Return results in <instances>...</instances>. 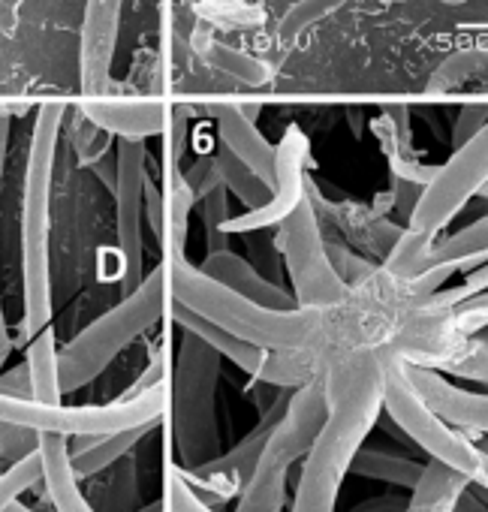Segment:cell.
Masks as SVG:
<instances>
[{
	"instance_id": "cell-30",
	"label": "cell",
	"mask_w": 488,
	"mask_h": 512,
	"mask_svg": "<svg viewBox=\"0 0 488 512\" xmlns=\"http://www.w3.org/2000/svg\"><path fill=\"white\" fill-rule=\"evenodd\" d=\"M43 479V464H40V455L37 449L25 458H19L7 473H0V512L7 506H13L19 500L22 491H28L31 485H37Z\"/></svg>"
},
{
	"instance_id": "cell-51",
	"label": "cell",
	"mask_w": 488,
	"mask_h": 512,
	"mask_svg": "<svg viewBox=\"0 0 488 512\" xmlns=\"http://www.w3.org/2000/svg\"><path fill=\"white\" fill-rule=\"evenodd\" d=\"M163 512H166V509H163Z\"/></svg>"
},
{
	"instance_id": "cell-29",
	"label": "cell",
	"mask_w": 488,
	"mask_h": 512,
	"mask_svg": "<svg viewBox=\"0 0 488 512\" xmlns=\"http://www.w3.org/2000/svg\"><path fill=\"white\" fill-rule=\"evenodd\" d=\"M70 118H73V124H70L73 148H76V154H79V160H82L85 166H94L100 157H106V154L112 151V136L103 133L100 127H94V124L82 115V109H73Z\"/></svg>"
},
{
	"instance_id": "cell-40",
	"label": "cell",
	"mask_w": 488,
	"mask_h": 512,
	"mask_svg": "<svg viewBox=\"0 0 488 512\" xmlns=\"http://www.w3.org/2000/svg\"><path fill=\"white\" fill-rule=\"evenodd\" d=\"M419 196H422V187H419V184H407V181H398V178H395V214H398L401 220H410V214H413Z\"/></svg>"
},
{
	"instance_id": "cell-2",
	"label": "cell",
	"mask_w": 488,
	"mask_h": 512,
	"mask_svg": "<svg viewBox=\"0 0 488 512\" xmlns=\"http://www.w3.org/2000/svg\"><path fill=\"white\" fill-rule=\"evenodd\" d=\"M67 118L64 103H46L37 112L28 169H25V196H22V338H37L49 329L52 320V256H49V229H52V181L58 139Z\"/></svg>"
},
{
	"instance_id": "cell-4",
	"label": "cell",
	"mask_w": 488,
	"mask_h": 512,
	"mask_svg": "<svg viewBox=\"0 0 488 512\" xmlns=\"http://www.w3.org/2000/svg\"><path fill=\"white\" fill-rule=\"evenodd\" d=\"M217 380H220V356L196 335H187L178 347L172 383L166 392L172 437L181 458L178 470H199L217 458L220 449Z\"/></svg>"
},
{
	"instance_id": "cell-9",
	"label": "cell",
	"mask_w": 488,
	"mask_h": 512,
	"mask_svg": "<svg viewBox=\"0 0 488 512\" xmlns=\"http://www.w3.org/2000/svg\"><path fill=\"white\" fill-rule=\"evenodd\" d=\"M118 178L112 187L115 196V223L118 244L124 256V293L130 296L145 281V244H142V217H145V142L118 139L115 148Z\"/></svg>"
},
{
	"instance_id": "cell-26",
	"label": "cell",
	"mask_w": 488,
	"mask_h": 512,
	"mask_svg": "<svg viewBox=\"0 0 488 512\" xmlns=\"http://www.w3.org/2000/svg\"><path fill=\"white\" fill-rule=\"evenodd\" d=\"M473 79H488V49H464V52L449 55L431 73L428 88H431V94H446Z\"/></svg>"
},
{
	"instance_id": "cell-35",
	"label": "cell",
	"mask_w": 488,
	"mask_h": 512,
	"mask_svg": "<svg viewBox=\"0 0 488 512\" xmlns=\"http://www.w3.org/2000/svg\"><path fill=\"white\" fill-rule=\"evenodd\" d=\"M452 323L467 338H473L479 329H485L488 326V293H479V296L461 302L458 308H452Z\"/></svg>"
},
{
	"instance_id": "cell-36",
	"label": "cell",
	"mask_w": 488,
	"mask_h": 512,
	"mask_svg": "<svg viewBox=\"0 0 488 512\" xmlns=\"http://www.w3.org/2000/svg\"><path fill=\"white\" fill-rule=\"evenodd\" d=\"M488 121V103H470L458 112L455 130H452V148H461L467 139H473Z\"/></svg>"
},
{
	"instance_id": "cell-21",
	"label": "cell",
	"mask_w": 488,
	"mask_h": 512,
	"mask_svg": "<svg viewBox=\"0 0 488 512\" xmlns=\"http://www.w3.org/2000/svg\"><path fill=\"white\" fill-rule=\"evenodd\" d=\"M190 46H193V52L202 58V64H208V67H214V70H220V73H226V76L244 82V85H266L269 76H272V70H269L266 61L251 58V55H244V52H238V49H232V46L214 40V37H211L208 31H202V28L193 31Z\"/></svg>"
},
{
	"instance_id": "cell-12",
	"label": "cell",
	"mask_w": 488,
	"mask_h": 512,
	"mask_svg": "<svg viewBox=\"0 0 488 512\" xmlns=\"http://www.w3.org/2000/svg\"><path fill=\"white\" fill-rule=\"evenodd\" d=\"M485 263H488V217H479L470 226L458 229L455 235L434 241L425 272L407 281V290L413 302L422 305L443 287L446 278H452L455 272H473Z\"/></svg>"
},
{
	"instance_id": "cell-3",
	"label": "cell",
	"mask_w": 488,
	"mask_h": 512,
	"mask_svg": "<svg viewBox=\"0 0 488 512\" xmlns=\"http://www.w3.org/2000/svg\"><path fill=\"white\" fill-rule=\"evenodd\" d=\"M166 308H169V287L160 263L118 308L106 311L58 353L61 392H76L91 380H97L121 350H127L142 332H148L163 317Z\"/></svg>"
},
{
	"instance_id": "cell-1",
	"label": "cell",
	"mask_w": 488,
	"mask_h": 512,
	"mask_svg": "<svg viewBox=\"0 0 488 512\" xmlns=\"http://www.w3.org/2000/svg\"><path fill=\"white\" fill-rule=\"evenodd\" d=\"M383 377L386 353L380 347H362L329 362L323 374L329 413L305 455L293 512H335L344 476L365 437L380 422Z\"/></svg>"
},
{
	"instance_id": "cell-38",
	"label": "cell",
	"mask_w": 488,
	"mask_h": 512,
	"mask_svg": "<svg viewBox=\"0 0 488 512\" xmlns=\"http://www.w3.org/2000/svg\"><path fill=\"white\" fill-rule=\"evenodd\" d=\"M145 217L151 223L154 238L160 241L163 238V223H166V199H163V190L151 178L145 181Z\"/></svg>"
},
{
	"instance_id": "cell-39",
	"label": "cell",
	"mask_w": 488,
	"mask_h": 512,
	"mask_svg": "<svg viewBox=\"0 0 488 512\" xmlns=\"http://www.w3.org/2000/svg\"><path fill=\"white\" fill-rule=\"evenodd\" d=\"M383 118H386L389 127H392L401 154L410 151V109H407V106H389V109L383 112Z\"/></svg>"
},
{
	"instance_id": "cell-23",
	"label": "cell",
	"mask_w": 488,
	"mask_h": 512,
	"mask_svg": "<svg viewBox=\"0 0 488 512\" xmlns=\"http://www.w3.org/2000/svg\"><path fill=\"white\" fill-rule=\"evenodd\" d=\"M422 470H425L422 461H413L407 455H395V452H386V449H365V446L356 452V458L350 464V473H356V476L389 482V485H398V488H407V491L416 488Z\"/></svg>"
},
{
	"instance_id": "cell-50",
	"label": "cell",
	"mask_w": 488,
	"mask_h": 512,
	"mask_svg": "<svg viewBox=\"0 0 488 512\" xmlns=\"http://www.w3.org/2000/svg\"><path fill=\"white\" fill-rule=\"evenodd\" d=\"M440 4H449V7H455V4H464V0H440Z\"/></svg>"
},
{
	"instance_id": "cell-33",
	"label": "cell",
	"mask_w": 488,
	"mask_h": 512,
	"mask_svg": "<svg viewBox=\"0 0 488 512\" xmlns=\"http://www.w3.org/2000/svg\"><path fill=\"white\" fill-rule=\"evenodd\" d=\"M40 434L22 425H10V422H0V461H19L25 455H31L37 449Z\"/></svg>"
},
{
	"instance_id": "cell-44",
	"label": "cell",
	"mask_w": 488,
	"mask_h": 512,
	"mask_svg": "<svg viewBox=\"0 0 488 512\" xmlns=\"http://www.w3.org/2000/svg\"><path fill=\"white\" fill-rule=\"evenodd\" d=\"M455 512H488V500H482L470 485L461 491L458 503H455Z\"/></svg>"
},
{
	"instance_id": "cell-16",
	"label": "cell",
	"mask_w": 488,
	"mask_h": 512,
	"mask_svg": "<svg viewBox=\"0 0 488 512\" xmlns=\"http://www.w3.org/2000/svg\"><path fill=\"white\" fill-rule=\"evenodd\" d=\"M82 115L100 127L109 136L145 142L148 136H160L169 130L175 109L157 103V100H97V103H82Z\"/></svg>"
},
{
	"instance_id": "cell-22",
	"label": "cell",
	"mask_w": 488,
	"mask_h": 512,
	"mask_svg": "<svg viewBox=\"0 0 488 512\" xmlns=\"http://www.w3.org/2000/svg\"><path fill=\"white\" fill-rule=\"evenodd\" d=\"M28 374H31V392L37 404L58 407L61 404V377H58V347L52 326L43 329L37 338L28 341Z\"/></svg>"
},
{
	"instance_id": "cell-45",
	"label": "cell",
	"mask_w": 488,
	"mask_h": 512,
	"mask_svg": "<svg viewBox=\"0 0 488 512\" xmlns=\"http://www.w3.org/2000/svg\"><path fill=\"white\" fill-rule=\"evenodd\" d=\"M7 145H10V112L0 109V178H4V160H7Z\"/></svg>"
},
{
	"instance_id": "cell-8",
	"label": "cell",
	"mask_w": 488,
	"mask_h": 512,
	"mask_svg": "<svg viewBox=\"0 0 488 512\" xmlns=\"http://www.w3.org/2000/svg\"><path fill=\"white\" fill-rule=\"evenodd\" d=\"M485 181H488V121L473 139L455 148L443 166H437L434 178L422 187V196L404 229L437 238V232L455 220V214L479 193Z\"/></svg>"
},
{
	"instance_id": "cell-5",
	"label": "cell",
	"mask_w": 488,
	"mask_h": 512,
	"mask_svg": "<svg viewBox=\"0 0 488 512\" xmlns=\"http://www.w3.org/2000/svg\"><path fill=\"white\" fill-rule=\"evenodd\" d=\"M326 413H329V404H326L323 377L308 386H299L290 395L287 413L272 431L251 479L244 482L235 512H284L287 473L314 446L326 422Z\"/></svg>"
},
{
	"instance_id": "cell-31",
	"label": "cell",
	"mask_w": 488,
	"mask_h": 512,
	"mask_svg": "<svg viewBox=\"0 0 488 512\" xmlns=\"http://www.w3.org/2000/svg\"><path fill=\"white\" fill-rule=\"evenodd\" d=\"M226 187L217 184L214 190H208L199 202H202V223H205V244H208V253H217V250H229V238L220 232L223 223L229 220V199H226Z\"/></svg>"
},
{
	"instance_id": "cell-42",
	"label": "cell",
	"mask_w": 488,
	"mask_h": 512,
	"mask_svg": "<svg viewBox=\"0 0 488 512\" xmlns=\"http://www.w3.org/2000/svg\"><path fill=\"white\" fill-rule=\"evenodd\" d=\"M404 509H407V497L383 494V497L362 500V503H359V506H353L350 512H404Z\"/></svg>"
},
{
	"instance_id": "cell-41",
	"label": "cell",
	"mask_w": 488,
	"mask_h": 512,
	"mask_svg": "<svg viewBox=\"0 0 488 512\" xmlns=\"http://www.w3.org/2000/svg\"><path fill=\"white\" fill-rule=\"evenodd\" d=\"M157 386H163V359L160 356H154V362L148 365V371L130 386V392H124L121 398H136V395H142V392H151V389H157Z\"/></svg>"
},
{
	"instance_id": "cell-46",
	"label": "cell",
	"mask_w": 488,
	"mask_h": 512,
	"mask_svg": "<svg viewBox=\"0 0 488 512\" xmlns=\"http://www.w3.org/2000/svg\"><path fill=\"white\" fill-rule=\"evenodd\" d=\"M10 350H13V341H10V332H7L4 317H0V371H4V365L10 359Z\"/></svg>"
},
{
	"instance_id": "cell-14",
	"label": "cell",
	"mask_w": 488,
	"mask_h": 512,
	"mask_svg": "<svg viewBox=\"0 0 488 512\" xmlns=\"http://www.w3.org/2000/svg\"><path fill=\"white\" fill-rule=\"evenodd\" d=\"M407 374L428 407L458 431L488 434V392H470L452 386L443 374L419 365H407Z\"/></svg>"
},
{
	"instance_id": "cell-18",
	"label": "cell",
	"mask_w": 488,
	"mask_h": 512,
	"mask_svg": "<svg viewBox=\"0 0 488 512\" xmlns=\"http://www.w3.org/2000/svg\"><path fill=\"white\" fill-rule=\"evenodd\" d=\"M290 389L287 392H281L266 410H263V416H260V422L244 434L229 452H223V455H217L214 461H208L205 467H199L196 473H208V476H229V479H235L241 488H244V482L251 479V473H254V467H257V461H260V455H263V449H266V443H269V437H272V431L278 428V422L284 419V413H287V404H290Z\"/></svg>"
},
{
	"instance_id": "cell-10",
	"label": "cell",
	"mask_w": 488,
	"mask_h": 512,
	"mask_svg": "<svg viewBox=\"0 0 488 512\" xmlns=\"http://www.w3.org/2000/svg\"><path fill=\"white\" fill-rule=\"evenodd\" d=\"M305 160H308V136L302 133V127H287L284 139L275 148V190L272 199L241 217H229L223 223V235H251L260 232L266 226H278L284 223V217L305 199Z\"/></svg>"
},
{
	"instance_id": "cell-19",
	"label": "cell",
	"mask_w": 488,
	"mask_h": 512,
	"mask_svg": "<svg viewBox=\"0 0 488 512\" xmlns=\"http://www.w3.org/2000/svg\"><path fill=\"white\" fill-rule=\"evenodd\" d=\"M37 455L43 464L46 491H49L58 512H97L79 488V476L73 470V455H70V437L40 434Z\"/></svg>"
},
{
	"instance_id": "cell-11",
	"label": "cell",
	"mask_w": 488,
	"mask_h": 512,
	"mask_svg": "<svg viewBox=\"0 0 488 512\" xmlns=\"http://www.w3.org/2000/svg\"><path fill=\"white\" fill-rule=\"evenodd\" d=\"M121 28V0H85L82 19V46H79V73H82V94L85 103L112 100V61L118 46Z\"/></svg>"
},
{
	"instance_id": "cell-37",
	"label": "cell",
	"mask_w": 488,
	"mask_h": 512,
	"mask_svg": "<svg viewBox=\"0 0 488 512\" xmlns=\"http://www.w3.org/2000/svg\"><path fill=\"white\" fill-rule=\"evenodd\" d=\"M0 395H4V398H19V401H34L28 365H16L10 371H0Z\"/></svg>"
},
{
	"instance_id": "cell-24",
	"label": "cell",
	"mask_w": 488,
	"mask_h": 512,
	"mask_svg": "<svg viewBox=\"0 0 488 512\" xmlns=\"http://www.w3.org/2000/svg\"><path fill=\"white\" fill-rule=\"evenodd\" d=\"M157 422H148V425H139V428H130V431H118V434H109L103 437L97 446H91L88 452L76 455L73 458V470L79 479H88V476H97L103 470H109L115 461H121L148 431H154Z\"/></svg>"
},
{
	"instance_id": "cell-28",
	"label": "cell",
	"mask_w": 488,
	"mask_h": 512,
	"mask_svg": "<svg viewBox=\"0 0 488 512\" xmlns=\"http://www.w3.org/2000/svg\"><path fill=\"white\" fill-rule=\"evenodd\" d=\"M97 494L103 512H127L136 497V464L124 455L118 461V470L106 479V485L97 488Z\"/></svg>"
},
{
	"instance_id": "cell-49",
	"label": "cell",
	"mask_w": 488,
	"mask_h": 512,
	"mask_svg": "<svg viewBox=\"0 0 488 512\" xmlns=\"http://www.w3.org/2000/svg\"><path fill=\"white\" fill-rule=\"evenodd\" d=\"M476 196H482V199H488V181H485V184L479 187V193H476Z\"/></svg>"
},
{
	"instance_id": "cell-13",
	"label": "cell",
	"mask_w": 488,
	"mask_h": 512,
	"mask_svg": "<svg viewBox=\"0 0 488 512\" xmlns=\"http://www.w3.org/2000/svg\"><path fill=\"white\" fill-rule=\"evenodd\" d=\"M470 482L437 464V461H428L416 488L410 491V500H407V509L404 512H455V503L461 497V491L467 488ZM166 512H217V509H208L187 485L184 479L178 476V470L169 473V491H166Z\"/></svg>"
},
{
	"instance_id": "cell-48",
	"label": "cell",
	"mask_w": 488,
	"mask_h": 512,
	"mask_svg": "<svg viewBox=\"0 0 488 512\" xmlns=\"http://www.w3.org/2000/svg\"><path fill=\"white\" fill-rule=\"evenodd\" d=\"M4 512H34V509H28V506H22V503H13V506H7Z\"/></svg>"
},
{
	"instance_id": "cell-6",
	"label": "cell",
	"mask_w": 488,
	"mask_h": 512,
	"mask_svg": "<svg viewBox=\"0 0 488 512\" xmlns=\"http://www.w3.org/2000/svg\"><path fill=\"white\" fill-rule=\"evenodd\" d=\"M383 407L392 416V422L398 425V431L407 440H413L419 449H425L431 455V461L461 473L467 482L476 479V473L482 467V458L488 452L482 446H476L470 437H464V431H458L446 419H440L428 407V401L419 395V389L413 386V380L407 374V362L392 359V356H386Z\"/></svg>"
},
{
	"instance_id": "cell-20",
	"label": "cell",
	"mask_w": 488,
	"mask_h": 512,
	"mask_svg": "<svg viewBox=\"0 0 488 512\" xmlns=\"http://www.w3.org/2000/svg\"><path fill=\"white\" fill-rule=\"evenodd\" d=\"M169 314H172V320H175L187 335H196V338H199L202 344H208L217 356H226L232 365H238L241 371H248V374H257V371L263 368L266 356H269L266 350H257V347H251V344L238 341L235 335L223 332V329L214 326L211 320H205V317L187 311L184 305H178V302H172V299H169Z\"/></svg>"
},
{
	"instance_id": "cell-15",
	"label": "cell",
	"mask_w": 488,
	"mask_h": 512,
	"mask_svg": "<svg viewBox=\"0 0 488 512\" xmlns=\"http://www.w3.org/2000/svg\"><path fill=\"white\" fill-rule=\"evenodd\" d=\"M199 272L205 278H211L214 284L238 293L241 299H248V302H254L260 308H269V311H290V308H296L293 296L281 284H272L263 272H257V266H251L248 260H244V256H238L232 250L205 253Z\"/></svg>"
},
{
	"instance_id": "cell-47",
	"label": "cell",
	"mask_w": 488,
	"mask_h": 512,
	"mask_svg": "<svg viewBox=\"0 0 488 512\" xmlns=\"http://www.w3.org/2000/svg\"><path fill=\"white\" fill-rule=\"evenodd\" d=\"M470 485H479V488L488 491V455L482 458V467H479V473H476V479H473Z\"/></svg>"
},
{
	"instance_id": "cell-17",
	"label": "cell",
	"mask_w": 488,
	"mask_h": 512,
	"mask_svg": "<svg viewBox=\"0 0 488 512\" xmlns=\"http://www.w3.org/2000/svg\"><path fill=\"white\" fill-rule=\"evenodd\" d=\"M208 115L217 121L220 145H226L257 178L275 190V145L257 130L244 106H208Z\"/></svg>"
},
{
	"instance_id": "cell-25",
	"label": "cell",
	"mask_w": 488,
	"mask_h": 512,
	"mask_svg": "<svg viewBox=\"0 0 488 512\" xmlns=\"http://www.w3.org/2000/svg\"><path fill=\"white\" fill-rule=\"evenodd\" d=\"M214 166H217V172H220V178H223V187H226L229 193H235L251 211L263 208V205L272 199V187H269L263 178H257V175H254L248 166H244L226 145L217 148Z\"/></svg>"
},
{
	"instance_id": "cell-27",
	"label": "cell",
	"mask_w": 488,
	"mask_h": 512,
	"mask_svg": "<svg viewBox=\"0 0 488 512\" xmlns=\"http://www.w3.org/2000/svg\"><path fill=\"white\" fill-rule=\"evenodd\" d=\"M344 4H347V0H299V4H293V7L284 13V19H281V25H278V40H281L284 46H290L305 28H311L314 22H320V19L329 16V13L341 10Z\"/></svg>"
},
{
	"instance_id": "cell-7",
	"label": "cell",
	"mask_w": 488,
	"mask_h": 512,
	"mask_svg": "<svg viewBox=\"0 0 488 512\" xmlns=\"http://www.w3.org/2000/svg\"><path fill=\"white\" fill-rule=\"evenodd\" d=\"M275 244L287 260L296 308H332L350 296V287L338 278L326 253L320 214L308 190L305 199L284 217V223H278Z\"/></svg>"
},
{
	"instance_id": "cell-43",
	"label": "cell",
	"mask_w": 488,
	"mask_h": 512,
	"mask_svg": "<svg viewBox=\"0 0 488 512\" xmlns=\"http://www.w3.org/2000/svg\"><path fill=\"white\" fill-rule=\"evenodd\" d=\"M94 175L109 187V193H112V187H115V178H118V160H115V151H109L106 157H100L97 163H94Z\"/></svg>"
},
{
	"instance_id": "cell-34",
	"label": "cell",
	"mask_w": 488,
	"mask_h": 512,
	"mask_svg": "<svg viewBox=\"0 0 488 512\" xmlns=\"http://www.w3.org/2000/svg\"><path fill=\"white\" fill-rule=\"evenodd\" d=\"M479 293H488V263L473 269L467 275V281L458 287V290H449V293H434L431 299H425L422 305H434V308H458L461 302L479 296Z\"/></svg>"
},
{
	"instance_id": "cell-32",
	"label": "cell",
	"mask_w": 488,
	"mask_h": 512,
	"mask_svg": "<svg viewBox=\"0 0 488 512\" xmlns=\"http://www.w3.org/2000/svg\"><path fill=\"white\" fill-rule=\"evenodd\" d=\"M440 371L455 374L461 380H473V383H485L488 386V341H482L476 335L467 338V344L455 353V359H449Z\"/></svg>"
}]
</instances>
